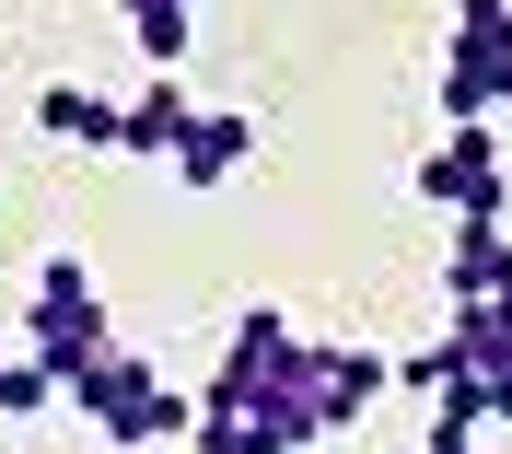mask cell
<instances>
[{
  "instance_id": "obj_1",
  "label": "cell",
  "mask_w": 512,
  "mask_h": 454,
  "mask_svg": "<svg viewBox=\"0 0 512 454\" xmlns=\"http://www.w3.org/2000/svg\"><path fill=\"white\" fill-rule=\"evenodd\" d=\"M303 361H315V338L280 315V303H245L222 338V373L198 385V408H222V420H268L291 431V443H315V420H303Z\"/></svg>"
},
{
  "instance_id": "obj_2",
  "label": "cell",
  "mask_w": 512,
  "mask_h": 454,
  "mask_svg": "<svg viewBox=\"0 0 512 454\" xmlns=\"http://www.w3.org/2000/svg\"><path fill=\"white\" fill-rule=\"evenodd\" d=\"M70 408H82L117 454H163V443H187V431H198V396H175V385H163V361H140V350H105L94 373L70 385Z\"/></svg>"
},
{
  "instance_id": "obj_3",
  "label": "cell",
  "mask_w": 512,
  "mask_h": 454,
  "mask_svg": "<svg viewBox=\"0 0 512 454\" xmlns=\"http://www.w3.org/2000/svg\"><path fill=\"white\" fill-rule=\"evenodd\" d=\"M105 350H117V315H105L94 268H82V257H47V268H35V303H24V361H47L59 396H70Z\"/></svg>"
},
{
  "instance_id": "obj_4",
  "label": "cell",
  "mask_w": 512,
  "mask_h": 454,
  "mask_svg": "<svg viewBox=\"0 0 512 454\" xmlns=\"http://www.w3.org/2000/svg\"><path fill=\"white\" fill-rule=\"evenodd\" d=\"M512 82V0H454L443 24V129H489Z\"/></svg>"
},
{
  "instance_id": "obj_5",
  "label": "cell",
  "mask_w": 512,
  "mask_h": 454,
  "mask_svg": "<svg viewBox=\"0 0 512 454\" xmlns=\"http://www.w3.org/2000/svg\"><path fill=\"white\" fill-rule=\"evenodd\" d=\"M419 198L443 222H501L512 210V163H501V129H443L419 152Z\"/></svg>"
},
{
  "instance_id": "obj_6",
  "label": "cell",
  "mask_w": 512,
  "mask_h": 454,
  "mask_svg": "<svg viewBox=\"0 0 512 454\" xmlns=\"http://www.w3.org/2000/svg\"><path fill=\"white\" fill-rule=\"evenodd\" d=\"M384 385H396L384 350H361V338H315V361H303V420H315V443H326V431H361Z\"/></svg>"
},
{
  "instance_id": "obj_7",
  "label": "cell",
  "mask_w": 512,
  "mask_h": 454,
  "mask_svg": "<svg viewBox=\"0 0 512 454\" xmlns=\"http://www.w3.org/2000/svg\"><path fill=\"white\" fill-rule=\"evenodd\" d=\"M256 163V117H233V105H198L187 117V140H175V187H233V175H245Z\"/></svg>"
},
{
  "instance_id": "obj_8",
  "label": "cell",
  "mask_w": 512,
  "mask_h": 454,
  "mask_svg": "<svg viewBox=\"0 0 512 454\" xmlns=\"http://www.w3.org/2000/svg\"><path fill=\"white\" fill-rule=\"evenodd\" d=\"M187 82H175V70H152V82H140V94L117 105V152H140V163H175V140H187Z\"/></svg>"
},
{
  "instance_id": "obj_9",
  "label": "cell",
  "mask_w": 512,
  "mask_h": 454,
  "mask_svg": "<svg viewBox=\"0 0 512 454\" xmlns=\"http://www.w3.org/2000/svg\"><path fill=\"white\" fill-rule=\"evenodd\" d=\"M512 292V233L501 222H454L443 245V303H501Z\"/></svg>"
},
{
  "instance_id": "obj_10",
  "label": "cell",
  "mask_w": 512,
  "mask_h": 454,
  "mask_svg": "<svg viewBox=\"0 0 512 454\" xmlns=\"http://www.w3.org/2000/svg\"><path fill=\"white\" fill-rule=\"evenodd\" d=\"M35 129L59 140V152H117V105H105L94 82H47V94H35Z\"/></svg>"
},
{
  "instance_id": "obj_11",
  "label": "cell",
  "mask_w": 512,
  "mask_h": 454,
  "mask_svg": "<svg viewBox=\"0 0 512 454\" xmlns=\"http://www.w3.org/2000/svg\"><path fill=\"white\" fill-rule=\"evenodd\" d=\"M117 24H128V47H140L152 70H175L187 35H198V0H117Z\"/></svg>"
},
{
  "instance_id": "obj_12",
  "label": "cell",
  "mask_w": 512,
  "mask_h": 454,
  "mask_svg": "<svg viewBox=\"0 0 512 454\" xmlns=\"http://www.w3.org/2000/svg\"><path fill=\"white\" fill-rule=\"evenodd\" d=\"M187 443H198V454H303L291 431H268V420H222V408H198Z\"/></svg>"
},
{
  "instance_id": "obj_13",
  "label": "cell",
  "mask_w": 512,
  "mask_h": 454,
  "mask_svg": "<svg viewBox=\"0 0 512 454\" xmlns=\"http://www.w3.org/2000/svg\"><path fill=\"white\" fill-rule=\"evenodd\" d=\"M47 396H59V373H47V361H0V420H35Z\"/></svg>"
},
{
  "instance_id": "obj_14",
  "label": "cell",
  "mask_w": 512,
  "mask_h": 454,
  "mask_svg": "<svg viewBox=\"0 0 512 454\" xmlns=\"http://www.w3.org/2000/svg\"><path fill=\"white\" fill-rule=\"evenodd\" d=\"M431 454H489V443H478V420H431Z\"/></svg>"
},
{
  "instance_id": "obj_15",
  "label": "cell",
  "mask_w": 512,
  "mask_h": 454,
  "mask_svg": "<svg viewBox=\"0 0 512 454\" xmlns=\"http://www.w3.org/2000/svg\"><path fill=\"white\" fill-rule=\"evenodd\" d=\"M501 117H512V82H501Z\"/></svg>"
}]
</instances>
